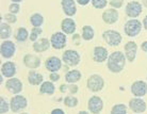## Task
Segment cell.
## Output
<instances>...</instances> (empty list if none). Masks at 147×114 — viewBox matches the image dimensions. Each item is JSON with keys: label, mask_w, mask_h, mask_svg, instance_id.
Here are the masks:
<instances>
[{"label": "cell", "mask_w": 147, "mask_h": 114, "mask_svg": "<svg viewBox=\"0 0 147 114\" xmlns=\"http://www.w3.org/2000/svg\"><path fill=\"white\" fill-rule=\"evenodd\" d=\"M126 55L121 51L112 52L108 58V68L111 73L118 74L126 66Z\"/></svg>", "instance_id": "6da1fadb"}, {"label": "cell", "mask_w": 147, "mask_h": 114, "mask_svg": "<svg viewBox=\"0 0 147 114\" xmlns=\"http://www.w3.org/2000/svg\"><path fill=\"white\" fill-rule=\"evenodd\" d=\"M86 86H88L90 91L97 93L103 88V86H105V80H103V78L100 75L94 74L88 78Z\"/></svg>", "instance_id": "3957f363"}, {"label": "cell", "mask_w": 147, "mask_h": 114, "mask_svg": "<svg viewBox=\"0 0 147 114\" xmlns=\"http://www.w3.org/2000/svg\"><path fill=\"white\" fill-rule=\"evenodd\" d=\"M30 22H31V25L33 27H40L44 24V17L40 13H34L30 17Z\"/></svg>", "instance_id": "f1b7e54d"}, {"label": "cell", "mask_w": 147, "mask_h": 114, "mask_svg": "<svg viewBox=\"0 0 147 114\" xmlns=\"http://www.w3.org/2000/svg\"><path fill=\"white\" fill-rule=\"evenodd\" d=\"M45 67L50 73H57L58 70H60L62 68V61L58 57H50V58H48L46 60Z\"/></svg>", "instance_id": "2e32d148"}, {"label": "cell", "mask_w": 147, "mask_h": 114, "mask_svg": "<svg viewBox=\"0 0 147 114\" xmlns=\"http://www.w3.org/2000/svg\"><path fill=\"white\" fill-rule=\"evenodd\" d=\"M90 1H92V0H77V3L80 5H86L90 3Z\"/></svg>", "instance_id": "60d3db41"}, {"label": "cell", "mask_w": 147, "mask_h": 114, "mask_svg": "<svg viewBox=\"0 0 147 114\" xmlns=\"http://www.w3.org/2000/svg\"><path fill=\"white\" fill-rule=\"evenodd\" d=\"M109 55H108V50L102 46H96L93 51V60L97 63H102L106 60H108Z\"/></svg>", "instance_id": "e0dca14e"}, {"label": "cell", "mask_w": 147, "mask_h": 114, "mask_svg": "<svg viewBox=\"0 0 147 114\" xmlns=\"http://www.w3.org/2000/svg\"><path fill=\"white\" fill-rule=\"evenodd\" d=\"M16 64L12 61H7L1 65V75L5 78H13L16 74Z\"/></svg>", "instance_id": "9a60e30c"}, {"label": "cell", "mask_w": 147, "mask_h": 114, "mask_svg": "<svg viewBox=\"0 0 147 114\" xmlns=\"http://www.w3.org/2000/svg\"><path fill=\"white\" fill-rule=\"evenodd\" d=\"M124 49H125V55L127 60H128L129 62H133L136 57L138 45L134 42H128V43H126Z\"/></svg>", "instance_id": "ffe728a7"}, {"label": "cell", "mask_w": 147, "mask_h": 114, "mask_svg": "<svg viewBox=\"0 0 147 114\" xmlns=\"http://www.w3.org/2000/svg\"><path fill=\"white\" fill-rule=\"evenodd\" d=\"M10 109H11V105L5 100V98L0 97V113L1 114L7 113Z\"/></svg>", "instance_id": "d6a6232c"}, {"label": "cell", "mask_w": 147, "mask_h": 114, "mask_svg": "<svg viewBox=\"0 0 147 114\" xmlns=\"http://www.w3.org/2000/svg\"><path fill=\"white\" fill-rule=\"evenodd\" d=\"M141 48H142V50L145 52H147V40H145V42H143L142 43V45H141Z\"/></svg>", "instance_id": "b9f144b4"}, {"label": "cell", "mask_w": 147, "mask_h": 114, "mask_svg": "<svg viewBox=\"0 0 147 114\" xmlns=\"http://www.w3.org/2000/svg\"><path fill=\"white\" fill-rule=\"evenodd\" d=\"M61 5H62V10L64 12V14L69 16V17L74 16L77 13V7H76L75 0H62Z\"/></svg>", "instance_id": "d6986e66"}, {"label": "cell", "mask_w": 147, "mask_h": 114, "mask_svg": "<svg viewBox=\"0 0 147 114\" xmlns=\"http://www.w3.org/2000/svg\"><path fill=\"white\" fill-rule=\"evenodd\" d=\"M12 2H16V3H19V2H22L24 0H11Z\"/></svg>", "instance_id": "f6af8a7d"}, {"label": "cell", "mask_w": 147, "mask_h": 114, "mask_svg": "<svg viewBox=\"0 0 147 114\" xmlns=\"http://www.w3.org/2000/svg\"><path fill=\"white\" fill-rule=\"evenodd\" d=\"M4 20L7 24H15V22H17V17L13 13H7V14H4Z\"/></svg>", "instance_id": "e575fe53"}, {"label": "cell", "mask_w": 147, "mask_h": 114, "mask_svg": "<svg viewBox=\"0 0 147 114\" xmlns=\"http://www.w3.org/2000/svg\"><path fill=\"white\" fill-rule=\"evenodd\" d=\"M55 92V86L53 85L52 81H44L40 88V94H47V95H52Z\"/></svg>", "instance_id": "d4e9b609"}, {"label": "cell", "mask_w": 147, "mask_h": 114, "mask_svg": "<svg viewBox=\"0 0 147 114\" xmlns=\"http://www.w3.org/2000/svg\"><path fill=\"white\" fill-rule=\"evenodd\" d=\"M66 42H67V37L66 34L64 32H55L51 35L50 37V43H51V46L55 49H58V50H61L63 48L66 46Z\"/></svg>", "instance_id": "ba28073f"}, {"label": "cell", "mask_w": 147, "mask_h": 114, "mask_svg": "<svg viewBox=\"0 0 147 114\" xmlns=\"http://www.w3.org/2000/svg\"><path fill=\"white\" fill-rule=\"evenodd\" d=\"M16 51V46L13 42L11 40H2V43L0 45V53L1 57L4 59H11L13 58V55H15Z\"/></svg>", "instance_id": "8992f818"}, {"label": "cell", "mask_w": 147, "mask_h": 114, "mask_svg": "<svg viewBox=\"0 0 147 114\" xmlns=\"http://www.w3.org/2000/svg\"><path fill=\"white\" fill-rule=\"evenodd\" d=\"M82 75L81 72L78 69H71L68 70L66 74H65V81L67 83H76L78 81H80Z\"/></svg>", "instance_id": "cb8c5ba5"}, {"label": "cell", "mask_w": 147, "mask_h": 114, "mask_svg": "<svg viewBox=\"0 0 147 114\" xmlns=\"http://www.w3.org/2000/svg\"><path fill=\"white\" fill-rule=\"evenodd\" d=\"M79 103V100H78L77 97H75L73 95H68L64 98V105L68 108H75L78 106Z\"/></svg>", "instance_id": "4dcf8cb0"}, {"label": "cell", "mask_w": 147, "mask_h": 114, "mask_svg": "<svg viewBox=\"0 0 147 114\" xmlns=\"http://www.w3.org/2000/svg\"><path fill=\"white\" fill-rule=\"evenodd\" d=\"M109 3L113 9H121L124 4V0H110Z\"/></svg>", "instance_id": "8d00e7d4"}, {"label": "cell", "mask_w": 147, "mask_h": 114, "mask_svg": "<svg viewBox=\"0 0 147 114\" xmlns=\"http://www.w3.org/2000/svg\"><path fill=\"white\" fill-rule=\"evenodd\" d=\"M130 90L134 97H144L147 94V83L143 80L134 81Z\"/></svg>", "instance_id": "8fae6325"}, {"label": "cell", "mask_w": 147, "mask_h": 114, "mask_svg": "<svg viewBox=\"0 0 147 114\" xmlns=\"http://www.w3.org/2000/svg\"><path fill=\"white\" fill-rule=\"evenodd\" d=\"M119 14L116 9H107L102 13V20L108 25H113L118 20Z\"/></svg>", "instance_id": "5bb4252c"}, {"label": "cell", "mask_w": 147, "mask_h": 114, "mask_svg": "<svg viewBox=\"0 0 147 114\" xmlns=\"http://www.w3.org/2000/svg\"><path fill=\"white\" fill-rule=\"evenodd\" d=\"M10 105H11V110L15 113H18L22 110L26 109L27 106H28V100L25 96L18 95L16 94L15 96H13L11 98V101H10Z\"/></svg>", "instance_id": "5b68a950"}, {"label": "cell", "mask_w": 147, "mask_h": 114, "mask_svg": "<svg viewBox=\"0 0 147 114\" xmlns=\"http://www.w3.org/2000/svg\"><path fill=\"white\" fill-rule=\"evenodd\" d=\"M91 2L95 9H105L108 4V0H92Z\"/></svg>", "instance_id": "836d02e7"}, {"label": "cell", "mask_w": 147, "mask_h": 114, "mask_svg": "<svg viewBox=\"0 0 147 114\" xmlns=\"http://www.w3.org/2000/svg\"><path fill=\"white\" fill-rule=\"evenodd\" d=\"M40 59L35 55H26L24 57V64L25 66L28 67V68H31V69H35V68H38L40 66Z\"/></svg>", "instance_id": "ac0fdd59"}, {"label": "cell", "mask_w": 147, "mask_h": 114, "mask_svg": "<svg viewBox=\"0 0 147 114\" xmlns=\"http://www.w3.org/2000/svg\"><path fill=\"white\" fill-rule=\"evenodd\" d=\"M12 35V28L10 24L7 22H1L0 25V37L2 40H5L10 38Z\"/></svg>", "instance_id": "484cf974"}, {"label": "cell", "mask_w": 147, "mask_h": 114, "mask_svg": "<svg viewBox=\"0 0 147 114\" xmlns=\"http://www.w3.org/2000/svg\"><path fill=\"white\" fill-rule=\"evenodd\" d=\"M78 114H90V113H88V112H86V111H80Z\"/></svg>", "instance_id": "bcb514c9"}, {"label": "cell", "mask_w": 147, "mask_h": 114, "mask_svg": "<svg viewBox=\"0 0 147 114\" xmlns=\"http://www.w3.org/2000/svg\"><path fill=\"white\" fill-rule=\"evenodd\" d=\"M49 79H50V81H52V82H57V81L60 80V75L58 74V73H50Z\"/></svg>", "instance_id": "f35d334b"}, {"label": "cell", "mask_w": 147, "mask_h": 114, "mask_svg": "<svg viewBox=\"0 0 147 114\" xmlns=\"http://www.w3.org/2000/svg\"><path fill=\"white\" fill-rule=\"evenodd\" d=\"M111 114H128L127 106L124 103H117L114 105L111 109Z\"/></svg>", "instance_id": "f546056e"}, {"label": "cell", "mask_w": 147, "mask_h": 114, "mask_svg": "<svg viewBox=\"0 0 147 114\" xmlns=\"http://www.w3.org/2000/svg\"><path fill=\"white\" fill-rule=\"evenodd\" d=\"M61 29L62 32H64L65 34H73L76 32L77 26H76V22L73 18H64L61 22Z\"/></svg>", "instance_id": "44dd1931"}, {"label": "cell", "mask_w": 147, "mask_h": 114, "mask_svg": "<svg viewBox=\"0 0 147 114\" xmlns=\"http://www.w3.org/2000/svg\"><path fill=\"white\" fill-rule=\"evenodd\" d=\"M60 91H61V93H65L66 92V84H62L61 86H60Z\"/></svg>", "instance_id": "7bdbcfd3"}, {"label": "cell", "mask_w": 147, "mask_h": 114, "mask_svg": "<svg viewBox=\"0 0 147 114\" xmlns=\"http://www.w3.org/2000/svg\"><path fill=\"white\" fill-rule=\"evenodd\" d=\"M22 82L19 80L18 78H9L5 82V88L12 94H19L22 91Z\"/></svg>", "instance_id": "7c38bea8"}, {"label": "cell", "mask_w": 147, "mask_h": 114, "mask_svg": "<svg viewBox=\"0 0 147 114\" xmlns=\"http://www.w3.org/2000/svg\"><path fill=\"white\" fill-rule=\"evenodd\" d=\"M62 60L68 66H77L80 63V55L76 50L68 49L66 51H64L62 55Z\"/></svg>", "instance_id": "52a82bcc"}, {"label": "cell", "mask_w": 147, "mask_h": 114, "mask_svg": "<svg viewBox=\"0 0 147 114\" xmlns=\"http://www.w3.org/2000/svg\"><path fill=\"white\" fill-rule=\"evenodd\" d=\"M51 46V43L48 38H38L37 40L33 42V49L36 52H45L47 51L49 47Z\"/></svg>", "instance_id": "7402d4cb"}, {"label": "cell", "mask_w": 147, "mask_h": 114, "mask_svg": "<svg viewBox=\"0 0 147 114\" xmlns=\"http://www.w3.org/2000/svg\"><path fill=\"white\" fill-rule=\"evenodd\" d=\"M136 114H142V113H136Z\"/></svg>", "instance_id": "c3c4849f"}, {"label": "cell", "mask_w": 147, "mask_h": 114, "mask_svg": "<svg viewBox=\"0 0 147 114\" xmlns=\"http://www.w3.org/2000/svg\"><path fill=\"white\" fill-rule=\"evenodd\" d=\"M44 77L42 74H38L35 70H30L28 74V82L32 85H40L44 82Z\"/></svg>", "instance_id": "603a6c76"}, {"label": "cell", "mask_w": 147, "mask_h": 114, "mask_svg": "<svg viewBox=\"0 0 147 114\" xmlns=\"http://www.w3.org/2000/svg\"><path fill=\"white\" fill-rule=\"evenodd\" d=\"M51 114H65V112L62 110V109H53V110L51 111Z\"/></svg>", "instance_id": "ab89813d"}, {"label": "cell", "mask_w": 147, "mask_h": 114, "mask_svg": "<svg viewBox=\"0 0 147 114\" xmlns=\"http://www.w3.org/2000/svg\"><path fill=\"white\" fill-rule=\"evenodd\" d=\"M102 38L109 46H118L121 43V33L115 30H107L102 33Z\"/></svg>", "instance_id": "277c9868"}, {"label": "cell", "mask_w": 147, "mask_h": 114, "mask_svg": "<svg viewBox=\"0 0 147 114\" xmlns=\"http://www.w3.org/2000/svg\"><path fill=\"white\" fill-rule=\"evenodd\" d=\"M143 27L147 30V15L144 17V19H143Z\"/></svg>", "instance_id": "ee69618b"}, {"label": "cell", "mask_w": 147, "mask_h": 114, "mask_svg": "<svg viewBox=\"0 0 147 114\" xmlns=\"http://www.w3.org/2000/svg\"><path fill=\"white\" fill-rule=\"evenodd\" d=\"M129 108L134 113H143L146 111V103L142 99V97H134L129 101Z\"/></svg>", "instance_id": "4fadbf2b"}, {"label": "cell", "mask_w": 147, "mask_h": 114, "mask_svg": "<svg viewBox=\"0 0 147 114\" xmlns=\"http://www.w3.org/2000/svg\"><path fill=\"white\" fill-rule=\"evenodd\" d=\"M94 35H95V32H94V29H93L91 26H83L82 28V33H81V36L84 40H92L94 38Z\"/></svg>", "instance_id": "4316f807"}, {"label": "cell", "mask_w": 147, "mask_h": 114, "mask_svg": "<svg viewBox=\"0 0 147 114\" xmlns=\"http://www.w3.org/2000/svg\"><path fill=\"white\" fill-rule=\"evenodd\" d=\"M88 111L93 114H99L102 111L103 101L99 96H92L88 101Z\"/></svg>", "instance_id": "30bf717a"}, {"label": "cell", "mask_w": 147, "mask_h": 114, "mask_svg": "<svg viewBox=\"0 0 147 114\" xmlns=\"http://www.w3.org/2000/svg\"><path fill=\"white\" fill-rule=\"evenodd\" d=\"M19 11H20V7H19V3H16V2H12V4H10V7H9V12H10V13H13V14L16 15Z\"/></svg>", "instance_id": "d590c367"}, {"label": "cell", "mask_w": 147, "mask_h": 114, "mask_svg": "<svg viewBox=\"0 0 147 114\" xmlns=\"http://www.w3.org/2000/svg\"><path fill=\"white\" fill-rule=\"evenodd\" d=\"M43 32V30L40 27H33L32 30H31V32H30V40L31 42H35V40H38V36H40V34Z\"/></svg>", "instance_id": "1f68e13d"}, {"label": "cell", "mask_w": 147, "mask_h": 114, "mask_svg": "<svg viewBox=\"0 0 147 114\" xmlns=\"http://www.w3.org/2000/svg\"><path fill=\"white\" fill-rule=\"evenodd\" d=\"M142 26L143 24H141L140 20H138L136 18H131L129 19L128 22L125 24V34L127 36L134 37L138 34H140L141 30H142Z\"/></svg>", "instance_id": "7a4b0ae2"}, {"label": "cell", "mask_w": 147, "mask_h": 114, "mask_svg": "<svg viewBox=\"0 0 147 114\" xmlns=\"http://www.w3.org/2000/svg\"><path fill=\"white\" fill-rule=\"evenodd\" d=\"M78 85H76L75 83H69V84H66V92L68 91L69 94H76L78 92Z\"/></svg>", "instance_id": "74e56055"}, {"label": "cell", "mask_w": 147, "mask_h": 114, "mask_svg": "<svg viewBox=\"0 0 147 114\" xmlns=\"http://www.w3.org/2000/svg\"><path fill=\"white\" fill-rule=\"evenodd\" d=\"M125 12H126V15L128 17H130V18H136V17L141 15V13L143 12V7L138 1H130L126 5Z\"/></svg>", "instance_id": "9c48e42d"}, {"label": "cell", "mask_w": 147, "mask_h": 114, "mask_svg": "<svg viewBox=\"0 0 147 114\" xmlns=\"http://www.w3.org/2000/svg\"><path fill=\"white\" fill-rule=\"evenodd\" d=\"M20 114H28V113H20Z\"/></svg>", "instance_id": "7dc6e473"}, {"label": "cell", "mask_w": 147, "mask_h": 114, "mask_svg": "<svg viewBox=\"0 0 147 114\" xmlns=\"http://www.w3.org/2000/svg\"><path fill=\"white\" fill-rule=\"evenodd\" d=\"M29 32H28V30L26 28H24V27H20L17 29L16 31V33H15V40H18V42H25V40H28V37H29Z\"/></svg>", "instance_id": "83f0119b"}]
</instances>
